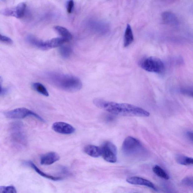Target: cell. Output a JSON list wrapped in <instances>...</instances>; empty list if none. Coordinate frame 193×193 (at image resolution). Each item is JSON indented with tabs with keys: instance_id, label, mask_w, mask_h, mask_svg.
Listing matches in <instances>:
<instances>
[{
	"instance_id": "8",
	"label": "cell",
	"mask_w": 193,
	"mask_h": 193,
	"mask_svg": "<svg viewBox=\"0 0 193 193\" xmlns=\"http://www.w3.org/2000/svg\"><path fill=\"white\" fill-rule=\"evenodd\" d=\"M26 8L25 3H21L14 8H7L1 11L2 14L5 16H14L17 18H21L24 15Z\"/></svg>"
},
{
	"instance_id": "5",
	"label": "cell",
	"mask_w": 193,
	"mask_h": 193,
	"mask_svg": "<svg viewBox=\"0 0 193 193\" xmlns=\"http://www.w3.org/2000/svg\"><path fill=\"white\" fill-rule=\"evenodd\" d=\"M140 67L150 72L160 73L165 69L163 62L156 57H150L144 59L140 63Z\"/></svg>"
},
{
	"instance_id": "6",
	"label": "cell",
	"mask_w": 193,
	"mask_h": 193,
	"mask_svg": "<svg viewBox=\"0 0 193 193\" xmlns=\"http://www.w3.org/2000/svg\"><path fill=\"white\" fill-rule=\"evenodd\" d=\"M5 117L9 119H20L28 116L35 117L42 122H45V120L34 112L25 108H20L7 111L4 114Z\"/></svg>"
},
{
	"instance_id": "23",
	"label": "cell",
	"mask_w": 193,
	"mask_h": 193,
	"mask_svg": "<svg viewBox=\"0 0 193 193\" xmlns=\"http://www.w3.org/2000/svg\"><path fill=\"white\" fill-rule=\"evenodd\" d=\"M181 92L183 94L193 98V88H183L181 90Z\"/></svg>"
},
{
	"instance_id": "14",
	"label": "cell",
	"mask_w": 193,
	"mask_h": 193,
	"mask_svg": "<svg viewBox=\"0 0 193 193\" xmlns=\"http://www.w3.org/2000/svg\"><path fill=\"white\" fill-rule=\"evenodd\" d=\"M84 150L86 154L91 157L98 158L102 156L100 147L88 145L84 147Z\"/></svg>"
},
{
	"instance_id": "12",
	"label": "cell",
	"mask_w": 193,
	"mask_h": 193,
	"mask_svg": "<svg viewBox=\"0 0 193 193\" xmlns=\"http://www.w3.org/2000/svg\"><path fill=\"white\" fill-rule=\"evenodd\" d=\"M163 21L165 23L172 26H177L179 25V22L178 18L175 14L171 12H165L161 14Z\"/></svg>"
},
{
	"instance_id": "10",
	"label": "cell",
	"mask_w": 193,
	"mask_h": 193,
	"mask_svg": "<svg viewBox=\"0 0 193 193\" xmlns=\"http://www.w3.org/2000/svg\"><path fill=\"white\" fill-rule=\"evenodd\" d=\"M126 181L132 185H145L154 189V190L157 191V189L153 183L142 178L138 176H132L127 179Z\"/></svg>"
},
{
	"instance_id": "2",
	"label": "cell",
	"mask_w": 193,
	"mask_h": 193,
	"mask_svg": "<svg viewBox=\"0 0 193 193\" xmlns=\"http://www.w3.org/2000/svg\"><path fill=\"white\" fill-rule=\"evenodd\" d=\"M44 76L49 83L64 91L75 92L82 87L80 79L72 75L51 71L46 73Z\"/></svg>"
},
{
	"instance_id": "22",
	"label": "cell",
	"mask_w": 193,
	"mask_h": 193,
	"mask_svg": "<svg viewBox=\"0 0 193 193\" xmlns=\"http://www.w3.org/2000/svg\"><path fill=\"white\" fill-rule=\"evenodd\" d=\"M182 183L185 186L190 187L193 189V176H187L182 180Z\"/></svg>"
},
{
	"instance_id": "19",
	"label": "cell",
	"mask_w": 193,
	"mask_h": 193,
	"mask_svg": "<svg viewBox=\"0 0 193 193\" xmlns=\"http://www.w3.org/2000/svg\"><path fill=\"white\" fill-rule=\"evenodd\" d=\"M153 171L154 173L159 177L166 180L170 179V176L161 167L156 165L154 167Z\"/></svg>"
},
{
	"instance_id": "21",
	"label": "cell",
	"mask_w": 193,
	"mask_h": 193,
	"mask_svg": "<svg viewBox=\"0 0 193 193\" xmlns=\"http://www.w3.org/2000/svg\"><path fill=\"white\" fill-rule=\"evenodd\" d=\"M0 193H17V190L13 185L1 186L0 187Z\"/></svg>"
},
{
	"instance_id": "20",
	"label": "cell",
	"mask_w": 193,
	"mask_h": 193,
	"mask_svg": "<svg viewBox=\"0 0 193 193\" xmlns=\"http://www.w3.org/2000/svg\"><path fill=\"white\" fill-rule=\"evenodd\" d=\"M72 51L70 48L66 46H61L59 49V52L64 58H67L70 56Z\"/></svg>"
},
{
	"instance_id": "28",
	"label": "cell",
	"mask_w": 193,
	"mask_h": 193,
	"mask_svg": "<svg viewBox=\"0 0 193 193\" xmlns=\"http://www.w3.org/2000/svg\"><path fill=\"white\" fill-rule=\"evenodd\" d=\"M187 135L189 140L193 143V132H188L187 133Z\"/></svg>"
},
{
	"instance_id": "24",
	"label": "cell",
	"mask_w": 193,
	"mask_h": 193,
	"mask_svg": "<svg viewBox=\"0 0 193 193\" xmlns=\"http://www.w3.org/2000/svg\"><path fill=\"white\" fill-rule=\"evenodd\" d=\"M1 41L3 43L8 44H12L13 43V41L11 38L1 34Z\"/></svg>"
},
{
	"instance_id": "9",
	"label": "cell",
	"mask_w": 193,
	"mask_h": 193,
	"mask_svg": "<svg viewBox=\"0 0 193 193\" xmlns=\"http://www.w3.org/2000/svg\"><path fill=\"white\" fill-rule=\"evenodd\" d=\"M52 129L57 133L63 135H71L75 132L74 127L71 124L63 122H56L53 124Z\"/></svg>"
},
{
	"instance_id": "1",
	"label": "cell",
	"mask_w": 193,
	"mask_h": 193,
	"mask_svg": "<svg viewBox=\"0 0 193 193\" xmlns=\"http://www.w3.org/2000/svg\"><path fill=\"white\" fill-rule=\"evenodd\" d=\"M93 103L97 107L115 115L140 117L150 115L146 110L131 104L109 102L100 99H95Z\"/></svg>"
},
{
	"instance_id": "11",
	"label": "cell",
	"mask_w": 193,
	"mask_h": 193,
	"mask_svg": "<svg viewBox=\"0 0 193 193\" xmlns=\"http://www.w3.org/2000/svg\"><path fill=\"white\" fill-rule=\"evenodd\" d=\"M60 156L55 152H48L42 155L40 158V164L43 165H49L58 161Z\"/></svg>"
},
{
	"instance_id": "16",
	"label": "cell",
	"mask_w": 193,
	"mask_h": 193,
	"mask_svg": "<svg viewBox=\"0 0 193 193\" xmlns=\"http://www.w3.org/2000/svg\"><path fill=\"white\" fill-rule=\"evenodd\" d=\"M54 29L56 32L62 37V38H64L66 41H70L72 38V35L71 33L65 28L57 26L54 27Z\"/></svg>"
},
{
	"instance_id": "27",
	"label": "cell",
	"mask_w": 193,
	"mask_h": 193,
	"mask_svg": "<svg viewBox=\"0 0 193 193\" xmlns=\"http://www.w3.org/2000/svg\"><path fill=\"white\" fill-rule=\"evenodd\" d=\"M7 92H8V89L6 88H3L2 86H1V95H5L6 94Z\"/></svg>"
},
{
	"instance_id": "13",
	"label": "cell",
	"mask_w": 193,
	"mask_h": 193,
	"mask_svg": "<svg viewBox=\"0 0 193 193\" xmlns=\"http://www.w3.org/2000/svg\"><path fill=\"white\" fill-rule=\"evenodd\" d=\"M25 163L26 164L28 165L29 166L31 167L33 170L35 171L38 174L43 176V177L44 178L54 181L61 180H62V177H58V176H53L45 173L42 171L41 170H40L32 161H28Z\"/></svg>"
},
{
	"instance_id": "17",
	"label": "cell",
	"mask_w": 193,
	"mask_h": 193,
	"mask_svg": "<svg viewBox=\"0 0 193 193\" xmlns=\"http://www.w3.org/2000/svg\"><path fill=\"white\" fill-rule=\"evenodd\" d=\"M175 159L179 164L188 166L193 165V159L181 155H178L176 156Z\"/></svg>"
},
{
	"instance_id": "26",
	"label": "cell",
	"mask_w": 193,
	"mask_h": 193,
	"mask_svg": "<svg viewBox=\"0 0 193 193\" xmlns=\"http://www.w3.org/2000/svg\"><path fill=\"white\" fill-rule=\"evenodd\" d=\"M171 185H168L166 187H165V190L168 193H177L175 190L173 188Z\"/></svg>"
},
{
	"instance_id": "7",
	"label": "cell",
	"mask_w": 193,
	"mask_h": 193,
	"mask_svg": "<svg viewBox=\"0 0 193 193\" xmlns=\"http://www.w3.org/2000/svg\"><path fill=\"white\" fill-rule=\"evenodd\" d=\"M102 156L108 162L114 163L117 161V150L113 143L106 141L100 147Z\"/></svg>"
},
{
	"instance_id": "3",
	"label": "cell",
	"mask_w": 193,
	"mask_h": 193,
	"mask_svg": "<svg viewBox=\"0 0 193 193\" xmlns=\"http://www.w3.org/2000/svg\"><path fill=\"white\" fill-rule=\"evenodd\" d=\"M122 150L125 155L133 158L143 157L147 154L146 149L140 141L132 137H128L124 140Z\"/></svg>"
},
{
	"instance_id": "18",
	"label": "cell",
	"mask_w": 193,
	"mask_h": 193,
	"mask_svg": "<svg viewBox=\"0 0 193 193\" xmlns=\"http://www.w3.org/2000/svg\"><path fill=\"white\" fill-rule=\"evenodd\" d=\"M32 86L34 89L38 92V93L45 96L48 97L49 96L48 91L43 84L40 83H34L32 84Z\"/></svg>"
},
{
	"instance_id": "25",
	"label": "cell",
	"mask_w": 193,
	"mask_h": 193,
	"mask_svg": "<svg viewBox=\"0 0 193 193\" xmlns=\"http://www.w3.org/2000/svg\"><path fill=\"white\" fill-rule=\"evenodd\" d=\"M74 2L73 1H69L67 2V12L69 13H71L74 7Z\"/></svg>"
},
{
	"instance_id": "4",
	"label": "cell",
	"mask_w": 193,
	"mask_h": 193,
	"mask_svg": "<svg viewBox=\"0 0 193 193\" xmlns=\"http://www.w3.org/2000/svg\"><path fill=\"white\" fill-rule=\"evenodd\" d=\"M21 122L13 123L10 128V139L13 145L17 147H24L27 144L26 138Z\"/></svg>"
},
{
	"instance_id": "15",
	"label": "cell",
	"mask_w": 193,
	"mask_h": 193,
	"mask_svg": "<svg viewBox=\"0 0 193 193\" xmlns=\"http://www.w3.org/2000/svg\"><path fill=\"white\" fill-rule=\"evenodd\" d=\"M134 40L133 32L131 27L130 25L127 26L125 32L124 38V46L127 47L130 46Z\"/></svg>"
}]
</instances>
